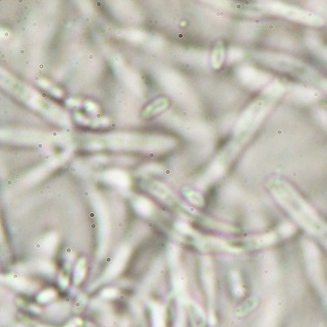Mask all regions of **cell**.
<instances>
[{"instance_id": "cell-1", "label": "cell", "mask_w": 327, "mask_h": 327, "mask_svg": "<svg viewBox=\"0 0 327 327\" xmlns=\"http://www.w3.org/2000/svg\"><path fill=\"white\" fill-rule=\"evenodd\" d=\"M269 187L274 193V196L280 201V203L283 204L286 208L291 211L294 216L299 219L306 227H308L314 233L323 234L326 232L327 228L286 184L282 183L281 181H272Z\"/></svg>"}, {"instance_id": "cell-2", "label": "cell", "mask_w": 327, "mask_h": 327, "mask_svg": "<svg viewBox=\"0 0 327 327\" xmlns=\"http://www.w3.org/2000/svg\"><path fill=\"white\" fill-rule=\"evenodd\" d=\"M127 253H128V251H127L126 249H122V250L120 251V253L115 257V259H114V261L111 263V265L109 266L107 272H111V273L114 274V275H115L116 273H118V272L121 270V268L123 267V265H124V263H125V261H126Z\"/></svg>"}]
</instances>
